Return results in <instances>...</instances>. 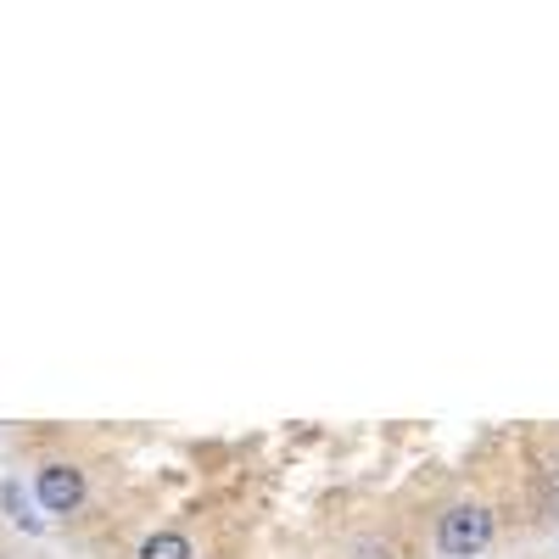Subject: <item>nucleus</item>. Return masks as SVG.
Segmentation results:
<instances>
[{
  "instance_id": "f257e3e1",
  "label": "nucleus",
  "mask_w": 559,
  "mask_h": 559,
  "mask_svg": "<svg viewBox=\"0 0 559 559\" xmlns=\"http://www.w3.org/2000/svg\"><path fill=\"white\" fill-rule=\"evenodd\" d=\"M437 543L453 559H471V554H481L492 543V515H487V509H476V503H459V509H448V515H442Z\"/></svg>"
},
{
  "instance_id": "f03ea898",
  "label": "nucleus",
  "mask_w": 559,
  "mask_h": 559,
  "mask_svg": "<svg viewBox=\"0 0 559 559\" xmlns=\"http://www.w3.org/2000/svg\"><path fill=\"white\" fill-rule=\"evenodd\" d=\"M34 498L51 509V515H68V509L84 503V476L73 471V464H45L39 481H34Z\"/></svg>"
},
{
  "instance_id": "7ed1b4c3",
  "label": "nucleus",
  "mask_w": 559,
  "mask_h": 559,
  "mask_svg": "<svg viewBox=\"0 0 559 559\" xmlns=\"http://www.w3.org/2000/svg\"><path fill=\"white\" fill-rule=\"evenodd\" d=\"M140 559H191V543H185L179 532H152L146 543H140Z\"/></svg>"
},
{
  "instance_id": "20e7f679",
  "label": "nucleus",
  "mask_w": 559,
  "mask_h": 559,
  "mask_svg": "<svg viewBox=\"0 0 559 559\" xmlns=\"http://www.w3.org/2000/svg\"><path fill=\"white\" fill-rule=\"evenodd\" d=\"M353 559H392V548H386V543H358Z\"/></svg>"
}]
</instances>
